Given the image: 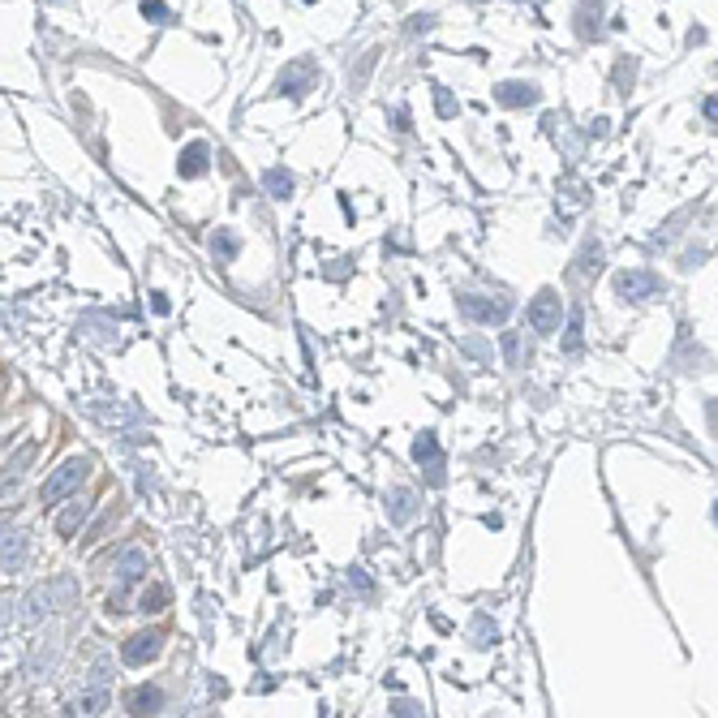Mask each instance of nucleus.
Returning <instances> with one entry per match:
<instances>
[{"instance_id":"23","label":"nucleus","mask_w":718,"mask_h":718,"mask_svg":"<svg viewBox=\"0 0 718 718\" xmlns=\"http://www.w3.org/2000/svg\"><path fill=\"white\" fill-rule=\"evenodd\" d=\"M469 637H473V645H478V650H486V645H495V641H499V628H495L491 620H486V615H473Z\"/></svg>"},{"instance_id":"1","label":"nucleus","mask_w":718,"mask_h":718,"mask_svg":"<svg viewBox=\"0 0 718 718\" xmlns=\"http://www.w3.org/2000/svg\"><path fill=\"white\" fill-rule=\"evenodd\" d=\"M74 598H78V581H74V577H56V581H48V585H39V590H31V594L22 598V624L48 620L52 611L69 607Z\"/></svg>"},{"instance_id":"6","label":"nucleus","mask_w":718,"mask_h":718,"mask_svg":"<svg viewBox=\"0 0 718 718\" xmlns=\"http://www.w3.org/2000/svg\"><path fill=\"white\" fill-rule=\"evenodd\" d=\"M559 319H564V306H559V293H555V289H542L534 301H529V323H534V332L555 336V332H559Z\"/></svg>"},{"instance_id":"3","label":"nucleus","mask_w":718,"mask_h":718,"mask_svg":"<svg viewBox=\"0 0 718 718\" xmlns=\"http://www.w3.org/2000/svg\"><path fill=\"white\" fill-rule=\"evenodd\" d=\"M108 697H112V663L99 658L86 676V688L74 697V714H104L108 710Z\"/></svg>"},{"instance_id":"10","label":"nucleus","mask_w":718,"mask_h":718,"mask_svg":"<svg viewBox=\"0 0 718 718\" xmlns=\"http://www.w3.org/2000/svg\"><path fill=\"white\" fill-rule=\"evenodd\" d=\"M78 332H82V340L99 344V349H112V344H121L117 323H112L108 314H82V319H78Z\"/></svg>"},{"instance_id":"30","label":"nucleus","mask_w":718,"mask_h":718,"mask_svg":"<svg viewBox=\"0 0 718 718\" xmlns=\"http://www.w3.org/2000/svg\"><path fill=\"white\" fill-rule=\"evenodd\" d=\"M160 607H164V590L155 585L151 594H142V611H160Z\"/></svg>"},{"instance_id":"32","label":"nucleus","mask_w":718,"mask_h":718,"mask_svg":"<svg viewBox=\"0 0 718 718\" xmlns=\"http://www.w3.org/2000/svg\"><path fill=\"white\" fill-rule=\"evenodd\" d=\"M465 353L469 357H486V344L482 340H465Z\"/></svg>"},{"instance_id":"36","label":"nucleus","mask_w":718,"mask_h":718,"mask_svg":"<svg viewBox=\"0 0 718 718\" xmlns=\"http://www.w3.org/2000/svg\"><path fill=\"white\" fill-rule=\"evenodd\" d=\"M52 5H69V0H52Z\"/></svg>"},{"instance_id":"19","label":"nucleus","mask_w":718,"mask_h":718,"mask_svg":"<svg viewBox=\"0 0 718 718\" xmlns=\"http://www.w3.org/2000/svg\"><path fill=\"white\" fill-rule=\"evenodd\" d=\"M237 250H241V241H237L233 228H215V237H211V254H215V263H233Z\"/></svg>"},{"instance_id":"15","label":"nucleus","mask_w":718,"mask_h":718,"mask_svg":"<svg viewBox=\"0 0 718 718\" xmlns=\"http://www.w3.org/2000/svg\"><path fill=\"white\" fill-rule=\"evenodd\" d=\"M177 168H181V177H203V172L211 168V147L207 142H190V147L181 151Z\"/></svg>"},{"instance_id":"20","label":"nucleus","mask_w":718,"mask_h":718,"mask_svg":"<svg viewBox=\"0 0 718 718\" xmlns=\"http://www.w3.org/2000/svg\"><path fill=\"white\" fill-rule=\"evenodd\" d=\"M598 267H602V246L594 237H585V246L577 254V276H598Z\"/></svg>"},{"instance_id":"18","label":"nucleus","mask_w":718,"mask_h":718,"mask_svg":"<svg viewBox=\"0 0 718 718\" xmlns=\"http://www.w3.org/2000/svg\"><path fill=\"white\" fill-rule=\"evenodd\" d=\"M160 706H164V693L155 684L134 688V693H129V714H160Z\"/></svg>"},{"instance_id":"24","label":"nucleus","mask_w":718,"mask_h":718,"mask_svg":"<svg viewBox=\"0 0 718 718\" xmlns=\"http://www.w3.org/2000/svg\"><path fill=\"white\" fill-rule=\"evenodd\" d=\"M86 512H91V508H86V504H74V508H69V512L61 516V521H56V529H61V538H69V534H74V529H82Z\"/></svg>"},{"instance_id":"37","label":"nucleus","mask_w":718,"mask_h":718,"mask_svg":"<svg viewBox=\"0 0 718 718\" xmlns=\"http://www.w3.org/2000/svg\"><path fill=\"white\" fill-rule=\"evenodd\" d=\"M714 521H718V504H714Z\"/></svg>"},{"instance_id":"35","label":"nucleus","mask_w":718,"mask_h":718,"mask_svg":"<svg viewBox=\"0 0 718 718\" xmlns=\"http://www.w3.org/2000/svg\"><path fill=\"white\" fill-rule=\"evenodd\" d=\"M392 121H396V129H409V112H405V108H396V112H392Z\"/></svg>"},{"instance_id":"13","label":"nucleus","mask_w":718,"mask_h":718,"mask_svg":"<svg viewBox=\"0 0 718 718\" xmlns=\"http://www.w3.org/2000/svg\"><path fill=\"white\" fill-rule=\"evenodd\" d=\"M413 461L430 473V482L443 478V452H439V439L430 435V430H422V435L413 439Z\"/></svg>"},{"instance_id":"11","label":"nucleus","mask_w":718,"mask_h":718,"mask_svg":"<svg viewBox=\"0 0 718 718\" xmlns=\"http://www.w3.org/2000/svg\"><path fill=\"white\" fill-rule=\"evenodd\" d=\"M413 516H418V491H413V486H392V491H387V521L409 525Z\"/></svg>"},{"instance_id":"14","label":"nucleus","mask_w":718,"mask_h":718,"mask_svg":"<svg viewBox=\"0 0 718 718\" xmlns=\"http://www.w3.org/2000/svg\"><path fill=\"white\" fill-rule=\"evenodd\" d=\"M495 99L504 108H529V104H538V86L534 82H499Z\"/></svg>"},{"instance_id":"5","label":"nucleus","mask_w":718,"mask_h":718,"mask_svg":"<svg viewBox=\"0 0 718 718\" xmlns=\"http://www.w3.org/2000/svg\"><path fill=\"white\" fill-rule=\"evenodd\" d=\"M461 314L465 319H473V323H504L508 314H512V301L508 297H482V293H465L461 297Z\"/></svg>"},{"instance_id":"16","label":"nucleus","mask_w":718,"mask_h":718,"mask_svg":"<svg viewBox=\"0 0 718 718\" xmlns=\"http://www.w3.org/2000/svg\"><path fill=\"white\" fill-rule=\"evenodd\" d=\"M0 564H5L9 577L26 568V534L22 529H5V559H0Z\"/></svg>"},{"instance_id":"31","label":"nucleus","mask_w":718,"mask_h":718,"mask_svg":"<svg viewBox=\"0 0 718 718\" xmlns=\"http://www.w3.org/2000/svg\"><path fill=\"white\" fill-rule=\"evenodd\" d=\"M701 112H706V121H710V125H718V95H710L706 104H701Z\"/></svg>"},{"instance_id":"12","label":"nucleus","mask_w":718,"mask_h":718,"mask_svg":"<svg viewBox=\"0 0 718 718\" xmlns=\"http://www.w3.org/2000/svg\"><path fill=\"white\" fill-rule=\"evenodd\" d=\"M160 650H164V637H160V633H138V637L125 641L121 658H125L129 667H142V663H151V658H160Z\"/></svg>"},{"instance_id":"29","label":"nucleus","mask_w":718,"mask_h":718,"mask_svg":"<svg viewBox=\"0 0 718 718\" xmlns=\"http://www.w3.org/2000/svg\"><path fill=\"white\" fill-rule=\"evenodd\" d=\"M392 714H400V718H413V714H422V706H418V701H409V697H400L396 706H392Z\"/></svg>"},{"instance_id":"4","label":"nucleus","mask_w":718,"mask_h":718,"mask_svg":"<svg viewBox=\"0 0 718 718\" xmlns=\"http://www.w3.org/2000/svg\"><path fill=\"white\" fill-rule=\"evenodd\" d=\"M86 413L108 430H129V426L147 422V413H142L134 400H86Z\"/></svg>"},{"instance_id":"26","label":"nucleus","mask_w":718,"mask_h":718,"mask_svg":"<svg viewBox=\"0 0 718 718\" xmlns=\"http://www.w3.org/2000/svg\"><path fill=\"white\" fill-rule=\"evenodd\" d=\"M435 108L439 117H456V99L448 95V86H435Z\"/></svg>"},{"instance_id":"17","label":"nucleus","mask_w":718,"mask_h":718,"mask_svg":"<svg viewBox=\"0 0 718 718\" xmlns=\"http://www.w3.org/2000/svg\"><path fill=\"white\" fill-rule=\"evenodd\" d=\"M598 18H602V0H585V5L577 9V39H598L602 35V26H598Z\"/></svg>"},{"instance_id":"25","label":"nucleus","mask_w":718,"mask_h":718,"mask_svg":"<svg viewBox=\"0 0 718 718\" xmlns=\"http://www.w3.org/2000/svg\"><path fill=\"white\" fill-rule=\"evenodd\" d=\"M564 349H568V353H577V349H581V310H572V319H568V336H564Z\"/></svg>"},{"instance_id":"7","label":"nucleus","mask_w":718,"mask_h":718,"mask_svg":"<svg viewBox=\"0 0 718 718\" xmlns=\"http://www.w3.org/2000/svg\"><path fill=\"white\" fill-rule=\"evenodd\" d=\"M658 289H663V280H658L654 271H641V267L615 276V293H620L624 301H645V297H654Z\"/></svg>"},{"instance_id":"33","label":"nucleus","mask_w":718,"mask_h":718,"mask_svg":"<svg viewBox=\"0 0 718 718\" xmlns=\"http://www.w3.org/2000/svg\"><path fill=\"white\" fill-rule=\"evenodd\" d=\"M430 26H435V18H430V13H422V18H413L409 31H430Z\"/></svg>"},{"instance_id":"28","label":"nucleus","mask_w":718,"mask_h":718,"mask_svg":"<svg viewBox=\"0 0 718 718\" xmlns=\"http://www.w3.org/2000/svg\"><path fill=\"white\" fill-rule=\"evenodd\" d=\"M142 18H155V22H168V5H160V0H142Z\"/></svg>"},{"instance_id":"34","label":"nucleus","mask_w":718,"mask_h":718,"mask_svg":"<svg viewBox=\"0 0 718 718\" xmlns=\"http://www.w3.org/2000/svg\"><path fill=\"white\" fill-rule=\"evenodd\" d=\"M151 306H155V310H160V314H168V310H172V306H168V297H164V293H151Z\"/></svg>"},{"instance_id":"8","label":"nucleus","mask_w":718,"mask_h":718,"mask_svg":"<svg viewBox=\"0 0 718 718\" xmlns=\"http://www.w3.org/2000/svg\"><path fill=\"white\" fill-rule=\"evenodd\" d=\"M147 568H151L147 551H142V547H125V551H121V559H117V598H121L134 581L147 577Z\"/></svg>"},{"instance_id":"21","label":"nucleus","mask_w":718,"mask_h":718,"mask_svg":"<svg viewBox=\"0 0 718 718\" xmlns=\"http://www.w3.org/2000/svg\"><path fill=\"white\" fill-rule=\"evenodd\" d=\"M263 190L271 194V198H293V177L284 168H267L263 172Z\"/></svg>"},{"instance_id":"27","label":"nucleus","mask_w":718,"mask_h":718,"mask_svg":"<svg viewBox=\"0 0 718 718\" xmlns=\"http://www.w3.org/2000/svg\"><path fill=\"white\" fill-rule=\"evenodd\" d=\"M349 590H357V594H370V590H375V585H370V577H366L362 568H349Z\"/></svg>"},{"instance_id":"2","label":"nucleus","mask_w":718,"mask_h":718,"mask_svg":"<svg viewBox=\"0 0 718 718\" xmlns=\"http://www.w3.org/2000/svg\"><path fill=\"white\" fill-rule=\"evenodd\" d=\"M86 473H91V456H69V461H61L52 469V478L43 482V504H61V499H69L86 482Z\"/></svg>"},{"instance_id":"9","label":"nucleus","mask_w":718,"mask_h":718,"mask_svg":"<svg viewBox=\"0 0 718 718\" xmlns=\"http://www.w3.org/2000/svg\"><path fill=\"white\" fill-rule=\"evenodd\" d=\"M314 82H319V69H314L310 61H293V65L280 74V95L301 99L306 91H314Z\"/></svg>"},{"instance_id":"22","label":"nucleus","mask_w":718,"mask_h":718,"mask_svg":"<svg viewBox=\"0 0 718 718\" xmlns=\"http://www.w3.org/2000/svg\"><path fill=\"white\" fill-rule=\"evenodd\" d=\"M499 344H504V362H508L512 370L529 362V344L521 340V332H504V340H499Z\"/></svg>"}]
</instances>
